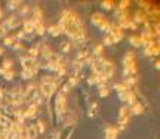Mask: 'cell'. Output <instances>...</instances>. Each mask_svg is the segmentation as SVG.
<instances>
[{"label":"cell","mask_w":160,"mask_h":139,"mask_svg":"<svg viewBox=\"0 0 160 139\" xmlns=\"http://www.w3.org/2000/svg\"><path fill=\"white\" fill-rule=\"evenodd\" d=\"M57 114L59 117L65 114V98H64V93L61 92L58 93V98H57Z\"/></svg>","instance_id":"obj_1"},{"label":"cell","mask_w":160,"mask_h":139,"mask_svg":"<svg viewBox=\"0 0 160 139\" xmlns=\"http://www.w3.org/2000/svg\"><path fill=\"white\" fill-rule=\"evenodd\" d=\"M42 93L46 96V98H51L52 93L55 92V83H42Z\"/></svg>","instance_id":"obj_2"},{"label":"cell","mask_w":160,"mask_h":139,"mask_svg":"<svg viewBox=\"0 0 160 139\" xmlns=\"http://www.w3.org/2000/svg\"><path fill=\"white\" fill-rule=\"evenodd\" d=\"M114 71V65L110 62V61H104L102 62V75L107 79V77H111V74Z\"/></svg>","instance_id":"obj_3"},{"label":"cell","mask_w":160,"mask_h":139,"mask_svg":"<svg viewBox=\"0 0 160 139\" xmlns=\"http://www.w3.org/2000/svg\"><path fill=\"white\" fill-rule=\"evenodd\" d=\"M117 129H114V127H108L107 132H105V139H116L117 138Z\"/></svg>","instance_id":"obj_4"},{"label":"cell","mask_w":160,"mask_h":139,"mask_svg":"<svg viewBox=\"0 0 160 139\" xmlns=\"http://www.w3.org/2000/svg\"><path fill=\"white\" fill-rule=\"evenodd\" d=\"M49 33H51L52 36H59V34L62 33V30H61L59 25H52L51 28H49Z\"/></svg>","instance_id":"obj_5"},{"label":"cell","mask_w":160,"mask_h":139,"mask_svg":"<svg viewBox=\"0 0 160 139\" xmlns=\"http://www.w3.org/2000/svg\"><path fill=\"white\" fill-rule=\"evenodd\" d=\"M131 111H132L134 114H141V113H142V105L138 104V102H135L134 105H132V108H131Z\"/></svg>","instance_id":"obj_6"},{"label":"cell","mask_w":160,"mask_h":139,"mask_svg":"<svg viewBox=\"0 0 160 139\" xmlns=\"http://www.w3.org/2000/svg\"><path fill=\"white\" fill-rule=\"evenodd\" d=\"M36 114H37V106H36V105H31L25 111V117H34Z\"/></svg>","instance_id":"obj_7"},{"label":"cell","mask_w":160,"mask_h":139,"mask_svg":"<svg viewBox=\"0 0 160 139\" xmlns=\"http://www.w3.org/2000/svg\"><path fill=\"white\" fill-rule=\"evenodd\" d=\"M24 31H25V33H31V31H34L33 21H25V24H24Z\"/></svg>","instance_id":"obj_8"},{"label":"cell","mask_w":160,"mask_h":139,"mask_svg":"<svg viewBox=\"0 0 160 139\" xmlns=\"http://www.w3.org/2000/svg\"><path fill=\"white\" fill-rule=\"evenodd\" d=\"M42 53H43V56L48 58V59H51V58L53 56V53L51 52V49H49L48 46H43V48H42Z\"/></svg>","instance_id":"obj_9"},{"label":"cell","mask_w":160,"mask_h":139,"mask_svg":"<svg viewBox=\"0 0 160 139\" xmlns=\"http://www.w3.org/2000/svg\"><path fill=\"white\" fill-rule=\"evenodd\" d=\"M129 41H131V43L134 44L135 48H139V46L142 44V41H141V39H139V37H135V36H132V37L129 39Z\"/></svg>","instance_id":"obj_10"},{"label":"cell","mask_w":160,"mask_h":139,"mask_svg":"<svg viewBox=\"0 0 160 139\" xmlns=\"http://www.w3.org/2000/svg\"><path fill=\"white\" fill-rule=\"evenodd\" d=\"M34 24V30L37 31L39 34H43L45 33V27H43V24L42 22H33Z\"/></svg>","instance_id":"obj_11"},{"label":"cell","mask_w":160,"mask_h":139,"mask_svg":"<svg viewBox=\"0 0 160 139\" xmlns=\"http://www.w3.org/2000/svg\"><path fill=\"white\" fill-rule=\"evenodd\" d=\"M131 93H132V92H131L129 89L123 90V92H120V99H122V101H127V99H129V96H131Z\"/></svg>","instance_id":"obj_12"},{"label":"cell","mask_w":160,"mask_h":139,"mask_svg":"<svg viewBox=\"0 0 160 139\" xmlns=\"http://www.w3.org/2000/svg\"><path fill=\"white\" fill-rule=\"evenodd\" d=\"M0 73L5 75V79H6V80H10V79H12V75H14V73H12V71H9V70H0Z\"/></svg>","instance_id":"obj_13"},{"label":"cell","mask_w":160,"mask_h":139,"mask_svg":"<svg viewBox=\"0 0 160 139\" xmlns=\"http://www.w3.org/2000/svg\"><path fill=\"white\" fill-rule=\"evenodd\" d=\"M100 93H101V96H107V95H108V89H107V86L100 84Z\"/></svg>","instance_id":"obj_14"},{"label":"cell","mask_w":160,"mask_h":139,"mask_svg":"<svg viewBox=\"0 0 160 139\" xmlns=\"http://www.w3.org/2000/svg\"><path fill=\"white\" fill-rule=\"evenodd\" d=\"M15 37H6L5 39V44H8V46H14L15 44Z\"/></svg>","instance_id":"obj_15"},{"label":"cell","mask_w":160,"mask_h":139,"mask_svg":"<svg viewBox=\"0 0 160 139\" xmlns=\"http://www.w3.org/2000/svg\"><path fill=\"white\" fill-rule=\"evenodd\" d=\"M101 8L102 9H107V10H108V9L113 8V2H102V3H101Z\"/></svg>","instance_id":"obj_16"},{"label":"cell","mask_w":160,"mask_h":139,"mask_svg":"<svg viewBox=\"0 0 160 139\" xmlns=\"http://www.w3.org/2000/svg\"><path fill=\"white\" fill-rule=\"evenodd\" d=\"M34 74H33V71H30V70H24V73H22V77L24 79H31Z\"/></svg>","instance_id":"obj_17"},{"label":"cell","mask_w":160,"mask_h":139,"mask_svg":"<svg viewBox=\"0 0 160 139\" xmlns=\"http://www.w3.org/2000/svg\"><path fill=\"white\" fill-rule=\"evenodd\" d=\"M113 43V39H111V36H107V37H104V44H107V46H110Z\"/></svg>","instance_id":"obj_18"},{"label":"cell","mask_w":160,"mask_h":139,"mask_svg":"<svg viewBox=\"0 0 160 139\" xmlns=\"http://www.w3.org/2000/svg\"><path fill=\"white\" fill-rule=\"evenodd\" d=\"M37 52H39V49H36V48H33V49H30V58H36L37 56Z\"/></svg>","instance_id":"obj_19"},{"label":"cell","mask_w":160,"mask_h":139,"mask_svg":"<svg viewBox=\"0 0 160 139\" xmlns=\"http://www.w3.org/2000/svg\"><path fill=\"white\" fill-rule=\"evenodd\" d=\"M3 64H5V70H9V68H10V67H12V61H9V59H6V61H5V62H3Z\"/></svg>","instance_id":"obj_20"},{"label":"cell","mask_w":160,"mask_h":139,"mask_svg":"<svg viewBox=\"0 0 160 139\" xmlns=\"http://www.w3.org/2000/svg\"><path fill=\"white\" fill-rule=\"evenodd\" d=\"M101 50H102V46H96V48H95V55L100 56V55H101Z\"/></svg>","instance_id":"obj_21"},{"label":"cell","mask_w":160,"mask_h":139,"mask_svg":"<svg viewBox=\"0 0 160 139\" xmlns=\"http://www.w3.org/2000/svg\"><path fill=\"white\" fill-rule=\"evenodd\" d=\"M18 5H19V2H9V8H17Z\"/></svg>","instance_id":"obj_22"},{"label":"cell","mask_w":160,"mask_h":139,"mask_svg":"<svg viewBox=\"0 0 160 139\" xmlns=\"http://www.w3.org/2000/svg\"><path fill=\"white\" fill-rule=\"evenodd\" d=\"M39 130L45 132V123H43V122H39Z\"/></svg>","instance_id":"obj_23"},{"label":"cell","mask_w":160,"mask_h":139,"mask_svg":"<svg viewBox=\"0 0 160 139\" xmlns=\"http://www.w3.org/2000/svg\"><path fill=\"white\" fill-rule=\"evenodd\" d=\"M6 34V28L5 27H0V36H5Z\"/></svg>","instance_id":"obj_24"},{"label":"cell","mask_w":160,"mask_h":139,"mask_svg":"<svg viewBox=\"0 0 160 139\" xmlns=\"http://www.w3.org/2000/svg\"><path fill=\"white\" fill-rule=\"evenodd\" d=\"M156 68H157V70H160V61L157 62V64H156Z\"/></svg>","instance_id":"obj_25"},{"label":"cell","mask_w":160,"mask_h":139,"mask_svg":"<svg viewBox=\"0 0 160 139\" xmlns=\"http://www.w3.org/2000/svg\"><path fill=\"white\" fill-rule=\"evenodd\" d=\"M2 53H3V49H2V48H0V55H2Z\"/></svg>","instance_id":"obj_26"},{"label":"cell","mask_w":160,"mask_h":139,"mask_svg":"<svg viewBox=\"0 0 160 139\" xmlns=\"http://www.w3.org/2000/svg\"><path fill=\"white\" fill-rule=\"evenodd\" d=\"M0 17H2V10H0Z\"/></svg>","instance_id":"obj_27"},{"label":"cell","mask_w":160,"mask_h":139,"mask_svg":"<svg viewBox=\"0 0 160 139\" xmlns=\"http://www.w3.org/2000/svg\"><path fill=\"white\" fill-rule=\"evenodd\" d=\"M0 139H2V136H0Z\"/></svg>","instance_id":"obj_28"}]
</instances>
